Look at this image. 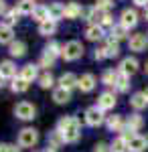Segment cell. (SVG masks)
Instances as JSON below:
<instances>
[{
  "label": "cell",
  "mask_w": 148,
  "mask_h": 152,
  "mask_svg": "<svg viewBox=\"0 0 148 152\" xmlns=\"http://www.w3.org/2000/svg\"><path fill=\"white\" fill-rule=\"evenodd\" d=\"M57 132L63 136V140L69 142V144H73V142L79 140L81 136V124L77 118L73 116H67V118H61L57 124Z\"/></svg>",
  "instance_id": "6da1fadb"
},
{
  "label": "cell",
  "mask_w": 148,
  "mask_h": 152,
  "mask_svg": "<svg viewBox=\"0 0 148 152\" xmlns=\"http://www.w3.org/2000/svg\"><path fill=\"white\" fill-rule=\"evenodd\" d=\"M81 55H83V45H81L79 41H69L61 49V57L65 59V61H77Z\"/></svg>",
  "instance_id": "7a4b0ae2"
},
{
  "label": "cell",
  "mask_w": 148,
  "mask_h": 152,
  "mask_svg": "<svg viewBox=\"0 0 148 152\" xmlns=\"http://www.w3.org/2000/svg\"><path fill=\"white\" fill-rule=\"evenodd\" d=\"M37 142H39V132L34 128H23L18 132V144L23 148H33Z\"/></svg>",
  "instance_id": "3957f363"
},
{
  "label": "cell",
  "mask_w": 148,
  "mask_h": 152,
  "mask_svg": "<svg viewBox=\"0 0 148 152\" xmlns=\"http://www.w3.org/2000/svg\"><path fill=\"white\" fill-rule=\"evenodd\" d=\"M138 12L136 8H124L122 10V14H120V24L124 26V28H134L138 24Z\"/></svg>",
  "instance_id": "277c9868"
},
{
  "label": "cell",
  "mask_w": 148,
  "mask_h": 152,
  "mask_svg": "<svg viewBox=\"0 0 148 152\" xmlns=\"http://www.w3.org/2000/svg\"><path fill=\"white\" fill-rule=\"evenodd\" d=\"M34 105L29 104V102H21V104H16V107H14V116L18 118V120H33L34 118Z\"/></svg>",
  "instance_id": "5b68a950"
},
{
  "label": "cell",
  "mask_w": 148,
  "mask_h": 152,
  "mask_svg": "<svg viewBox=\"0 0 148 152\" xmlns=\"http://www.w3.org/2000/svg\"><path fill=\"white\" fill-rule=\"evenodd\" d=\"M128 45H130V51L142 53V51H146V49H148V35H144V33H136V35L130 37Z\"/></svg>",
  "instance_id": "8992f818"
},
{
  "label": "cell",
  "mask_w": 148,
  "mask_h": 152,
  "mask_svg": "<svg viewBox=\"0 0 148 152\" xmlns=\"http://www.w3.org/2000/svg\"><path fill=\"white\" fill-rule=\"evenodd\" d=\"M103 120H106V118H103V112L97 105H93V107H89V110L85 112V124H87V126H93V128H95V126L103 124Z\"/></svg>",
  "instance_id": "52a82bcc"
},
{
  "label": "cell",
  "mask_w": 148,
  "mask_h": 152,
  "mask_svg": "<svg viewBox=\"0 0 148 152\" xmlns=\"http://www.w3.org/2000/svg\"><path fill=\"white\" fill-rule=\"evenodd\" d=\"M120 73H124V75H134L138 71V59L136 57H126V59H122V63H120Z\"/></svg>",
  "instance_id": "ba28073f"
},
{
  "label": "cell",
  "mask_w": 148,
  "mask_h": 152,
  "mask_svg": "<svg viewBox=\"0 0 148 152\" xmlns=\"http://www.w3.org/2000/svg\"><path fill=\"white\" fill-rule=\"evenodd\" d=\"M77 83H79V77L75 75V73H63L61 77H59V87H63V89H73V87H77Z\"/></svg>",
  "instance_id": "9c48e42d"
},
{
  "label": "cell",
  "mask_w": 148,
  "mask_h": 152,
  "mask_svg": "<svg viewBox=\"0 0 148 152\" xmlns=\"http://www.w3.org/2000/svg\"><path fill=\"white\" fill-rule=\"evenodd\" d=\"M114 105H116V95L112 94V91H103V94L100 95V99H97V107H100L102 112L112 110Z\"/></svg>",
  "instance_id": "30bf717a"
},
{
  "label": "cell",
  "mask_w": 148,
  "mask_h": 152,
  "mask_svg": "<svg viewBox=\"0 0 148 152\" xmlns=\"http://www.w3.org/2000/svg\"><path fill=\"white\" fill-rule=\"evenodd\" d=\"M148 148V140L144 136H134L132 140L128 142V152H144Z\"/></svg>",
  "instance_id": "8fae6325"
},
{
  "label": "cell",
  "mask_w": 148,
  "mask_h": 152,
  "mask_svg": "<svg viewBox=\"0 0 148 152\" xmlns=\"http://www.w3.org/2000/svg\"><path fill=\"white\" fill-rule=\"evenodd\" d=\"M18 75H21L26 83H31V81H34V79H39V67L33 65V63H29V65H24L23 69H21Z\"/></svg>",
  "instance_id": "7c38bea8"
},
{
  "label": "cell",
  "mask_w": 148,
  "mask_h": 152,
  "mask_svg": "<svg viewBox=\"0 0 148 152\" xmlns=\"http://www.w3.org/2000/svg\"><path fill=\"white\" fill-rule=\"evenodd\" d=\"M0 75L4 79H14L16 77V65L12 61H0Z\"/></svg>",
  "instance_id": "4fadbf2b"
},
{
  "label": "cell",
  "mask_w": 148,
  "mask_h": 152,
  "mask_svg": "<svg viewBox=\"0 0 148 152\" xmlns=\"http://www.w3.org/2000/svg\"><path fill=\"white\" fill-rule=\"evenodd\" d=\"M77 87H79L81 91H85V94H87V91H91V89L95 87V77H93L91 73H83V75L79 77Z\"/></svg>",
  "instance_id": "5bb4252c"
},
{
  "label": "cell",
  "mask_w": 148,
  "mask_h": 152,
  "mask_svg": "<svg viewBox=\"0 0 148 152\" xmlns=\"http://www.w3.org/2000/svg\"><path fill=\"white\" fill-rule=\"evenodd\" d=\"M8 53L16 59L24 57V55H26V43H24V41H12L10 47H8Z\"/></svg>",
  "instance_id": "9a60e30c"
},
{
  "label": "cell",
  "mask_w": 148,
  "mask_h": 152,
  "mask_svg": "<svg viewBox=\"0 0 148 152\" xmlns=\"http://www.w3.org/2000/svg\"><path fill=\"white\" fill-rule=\"evenodd\" d=\"M49 18L55 20V23H57L59 18H65V6H63L61 2H53V4L49 6Z\"/></svg>",
  "instance_id": "2e32d148"
},
{
  "label": "cell",
  "mask_w": 148,
  "mask_h": 152,
  "mask_svg": "<svg viewBox=\"0 0 148 152\" xmlns=\"http://www.w3.org/2000/svg\"><path fill=\"white\" fill-rule=\"evenodd\" d=\"M130 105L136 110V112H140V110H144L148 105V97L144 95V91H138V94L132 95V99H130Z\"/></svg>",
  "instance_id": "e0dca14e"
},
{
  "label": "cell",
  "mask_w": 148,
  "mask_h": 152,
  "mask_svg": "<svg viewBox=\"0 0 148 152\" xmlns=\"http://www.w3.org/2000/svg\"><path fill=\"white\" fill-rule=\"evenodd\" d=\"M85 39H87V41H102L103 39V28L100 26V24H91V26H87Z\"/></svg>",
  "instance_id": "ac0fdd59"
},
{
  "label": "cell",
  "mask_w": 148,
  "mask_h": 152,
  "mask_svg": "<svg viewBox=\"0 0 148 152\" xmlns=\"http://www.w3.org/2000/svg\"><path fill=\"white\" fill-rule=\"evenodd\" d=\"M69 99H71V91L69 89H63V87H57L55 91H53V102L59 105H63V104H67Z\"/></svg>",
  "instance_id": "d6986e66"
},
{
  "label": "cell",
  "mask_w": 148,
  "mask_h": 152,
  "mask_svg": "<svg viewBox=\"0 0 148 152\" xmlns=\"http://www.w3.org/2000/svg\"><path fill=\"white\" fill-rule=\"evenodd\" d=\"M81 12H83V8H81L77 2H69L67 6H65V18H69V20H73V18H79Z\"/></svg>",
  "instance_id": "ffe728a7"
},
{
  "label": "cell",
  "mask_w": 148,
  "mask_h": 152,
  "mask_svg": "<svg viewBox=\"0 0 148 152\" xmlns=\"http://www.w3.org/2000/svg\"><path fill=\"white\" fill-rule=\"evenodd\" d=\"M14 41V33H12V26H6L4 23H0V43H8L10 45Z\"/></svg>",
  "instance_id": "44dd1931"
},
{
  "label": "cell",
  "mask_w": 148,
  "mask_h": 152,
  "mask_svg": "<svg viewBox=\"0 0 148 152\" xmlns=\"http://www.w3.org/2000/svg\"><path fill=\"white\" fill-rule=\"evenodd\" d=\"M55 31H57V23L55 20H45V23H41L39 24V33L43 37H49V35H55Z\"/></svg>",
  "instance_id": "7402d4cb"
},
{
  "label": "cell",
  "mask_w": 148,
  "mask_h": 152,
  "mask_svg": "<svg viewBox=\"0 0 148 152\" xmlns=\"http://www.w3.org/2000/svg\"><path fill=\"white\" fill-rule=\"evenodd\" d=\"M142 124H144V120L140 114H132V116L128 118V122H126V128L132 130V132H138V130L142 128Z\"/></svg>",
  "instance_id": "603a6c76"
},
{
  "label": "cell",
  "mask_w": 148,
  "mask_h": 152,
  "mask_svg": "<svg viewBox=\"0 0 148 152\" xmlns=\"http://www.w3.org/2000/svg\"><path fill=\"white\" fill-rule=\"evenodd\" d=\"M108 128L112 130V132H122L124 130V122H122V116H108Z\"/></svg>",
  "instance_id": "cb8c5ba5"
},
{
  "label": "cell",
  "mask_w": 148,
  "mask_h": 152,
  "mask_svg": "<svg viewBox=\"0 0 148 152\" xmlns=\"http://www.w3.org/2000/svg\"><path fill=\"white\" fill-rule=\"evenodd\" d=\"M10 89L14 91V94H24V91L29 89V83L24 81L21 75H16V77L12 79V83H10Z\"/></svg>",
  "instance_id": "d4e9b609"
},
{
  "label": "cell",
  "mask_w": 148,
  "mask_h": 152,
  "mask_svg": "<svg viewBox=\"0 0 148 152\" xmlns=\"http://www.w3.org/2000/svg\"><path fill=\"white\" fill-rule=\"evenodd\" d=\"M118 75H120V71L116 69H106L102 75V83L103 85H116V81H118Z\"/></svg>",
  "instance_id": "484cf974"
},
{
  "label": "cell",
  "mask_w": 148,
  "mask_h": 152,
  "mask_svg": "<svg viewBox=\"0 0 148 152\" xmlns=\"http://www.w3.org/2000/svg\"><path fill=\"white\" fill-rule=\"evenodd\" d=\"M34 8H37V4H34L33 0H21V2H16V10L21 12V14H33Z\"/></svg>",
  "instance_id": "4316f807"
},
{
  "label": "cell",
  "mask_w": 148,
  "mask_h": 152,
  "mask_svg": "<svg viewBox=\"0 0 148 152\" xmlns=\"http://www.w3.org/2000/svg\"><path fill=\"white\" fill-rule=\"evenodd\" d=\"M31 16H33L34 20H39V24L45 23V20H49V6H37Z\"/></svg>",
  "instance_id": "83f0119b"
},
{
  "label": "cell",
  "mask_w": 148,
  "mask_h": 152,
  "mask_svg": "<svg viewBox=\"0 0 148 152\" xmlns=\"http://www.w3.org/2000/svg\"><path fill=\"white\" fill-rule=\"evenodd\" d=\"M103 49H106V55H108V57H118V55H120L118 41H114V39H110V41L103 45Z\"/></svg>",
  "instance_id": "f1b7e54d"
},
{
  "label": "cell",
  "mask_w": 148,
  "mask_h": 152,
  "mask_svg": "<svg viewBox=\"0 0 148 152\" xmlns=\"http://www.w3.org/2000/svg\"><path fill=\"white\" fill-rule=\"evenodd\" d=\"M110 152H128V142L120 136V138H116L112 144H110Z\"/></svg>",
  "instance_id": "f546056e"
},
{
  "label": "cell",
  "mask_w": 148,
  "mask_h": 152,
  "mask_svg": "<svg viewBox=\"0 0 148 152\" xmlns=\"http://www.w3.org/2000/svg\"><path fill=\"white\" fill-rule=\"evenodd\" d=\"M39 85H41L43 89H51V87L55 85V79H53L51 71H47V73H43V75L39 77Z\"/></svg>",
  "instance_id": "4dcf8cb0"
},
{
  "label": "cell",
  "mask_w": 148,
  "mask_h": 152,
  "mask_svg": "<svg viewBox=\"0 0 148 152\" xmlns=\"http://www.w3.org/2000/svg\"><path fill=\"white\" fill-rule=\"evenodd\" d=\"M116 87H118V91L126 94V91L130 89V77L124 75V73H120V75H118V81H116Z\"/></svg>",
  "instance_id": "1f68e13d"
},
{
  "label": "cell",
  "mask_w": 148,
  "mask_h": 152,
  "mask_svg": "<svg viewBox=\"0 0 148 152\" xmlns=\"http://www.w3.org/2000/svg\"><path fill=\"white\" fill-rule=\"evenodd\" d=\"M18 16H21V12L16 10V6H14L12 10H8L6 14H4V24H6V26H12V24H16V23H18Z\"/></svg>",
  "instance_id": "d6a6232c"
},
{
  "label": "cell",
  "mask_w": 148,
  "mask_h": 152,
  "mask_svg": "<svg viewBox=\"0 0 148 152\" xmlns=\"http://www.w3.org/2000/svg\"><path fill=\"white\" fill-rule=\"evenodd\" d=\"M63 142H65V140H63V136L59 134L57 130H55V132H51V136H49V148H51V150L59 148V146H61Z\"/></svg>",
  "instance_id": "836d02e7"
},
{
  "label": "cell",
  "mask_w": 148,
  "mask_h": 152,
  "mask_svg": "<svg viewBox=\"0 0 148 152\" xmlns=\"http://www.w3.org/2000/svg\"><path fill=\"white\" fill-rule=\"evenodd\" d=\"M61 49H63V47L59 45L57 41H51V43H49V45L45 47V53H47V55H51V57H55V59H57L59 55H61Z\"/></svg>",
  "instance_id": "e575fe53"
},
{
  "label": "cell",
  "mask_w": 148,
  "mask_h": 152,
  "mask_svg": "<svg viewBox=\"0 0 148 152\" xmlns=\"http://www.w3.org/2000/svg\"><path fill=\"white\" fill-rule=\"evenodd\" d=\"M126 33H128V28H124L122 24H114V26H112V39H114V41L126 39Z\"/></svg>",
  "instance_id": "d590c367"
},
{
  "label": "cell",
  "mask_w": 148,
  "mask_h": 152,
  "mask_svg": "<svg viewBox=\"0 0 148 152\" xmlns=\"http://www.w3.org/2000/svg\"><path fill=\"white\" fill-rule=\"evenodd\" d=\"M55 65V57H51V55H47V53H43L41 55V61H39V67H45V69H51Z\"/></svg>",
  "instance_id": "8d00e7d4"
},
{
  "label": "cell",
  "mask_w": 148,
  "mask_h": 152,
  "mask_svg": "<svg viewBox=\"0 0 148 152\" xmlns=\"http://www.w3.org/2000/svg\"><path fill=\"white\" fill-rule=\"evenodd\" d=\"M112 6H114L112 0H97V2H95V8H97V10H103V12H110Z\"/></svg>",
  "instance_id": "74e56055"
},
{
  "label": "cell",
  "mask_w": 148,
  "mask_h": 152,
  "mask_svg": "<svg viewBox=\"0 0 148 152\" xmlns=\"http://www.w3.org/2000/svg\"><path fill=\"white\" fill-rule=\"evenodd\" d=\"M134 136H136V132H132V130H128V128L124 126V130H122V138H124L126 142H130Z\"/></svg>",
  "instance_id": "f35d334b"
},
{
  "label": "cell",
  "mask_w": 148,
  "mask_h": 152,
  "mask_svg": "<svg viewBox=\"0 0 148 152\" xmlns=\"http://www.w3.org/2000/svg\"><path fill=\"white\" fill-rule=\"evenodd\" d=\"M0 152H21V148H16L12 144H0Z\"/></svg>",
  "instance_id": "ab89813d"
},
{
  "label": "cell",
  "mask_w": 148,
  "mask_h": 152,
  "mask_svg": "<svg viewBox=\"0 0 148 152\" xmlns=\"http://www.w3.org/2000/svg\"><path fill=\"white\" fill-rule=\"evenodd\" d=\"M93 57L97 59V61H102V59H106L108 55H106V49L100 47V49H95V53H93Z\"/></svg>",
  "instance_id": "60d3db41"
},
{
  "label": "cell",
  "mask_w": 148,
  "mask_h": 152,
  "mask_svg": "<svg viewBox=\"0 0 148 152\" xmlns=\"http://www.w3.org/2000/svg\"><path fill=\"white\" fill-rule=\"evenodd\" d=\"M93 152H110V148H108V144H103V142H100V144H95V148H93Z\"/></svg>",
  "instance_id": "b9f144b4"
},
{
  "label": "cell",
  "mask_w": 148,
  "mask_h": 152,
  "mask_svg": "<svg viewBox=\"0 0 148 152\" xmlns=\"http://www.w3.org/2000/svg\"><path fill=\"white\" fill-rule=\"evenodd\" d=\"M132 2H134L136 6H144V8L148 6V0H132Z\"/></svg>",
  "instance_id": "7bdbcfd3"
},
{
  "label": "cell",
  "mask_w": 148,
  "mask_h": 152,
  "mask_svg": "<svg viewBox=\"0 0 148 152\" xmlns=\"http://www.w3.org/2000/svg\"><path fill=\"white\" fill-rule=\"evenodd\" d=\"M0 14H6V2L0 0Z\"/></svg>",
  "instance_id": "ee69618b"
},
{
  "label": "cell",
  "mask_w": 148,
  "mask_h": 152,
  "mask_svg": "<svg viewBox=\"0 0 148 152\" xmlns=\"http://www.w3.org/2000/svg\"><path fill=\"white\" fill-rule=\"evenodd\" d=\"M144 18H146V20H148V6H146V8H144Z\"/></svg>",
  "instance_id": "f6af8a7d"
},
{
  "label": "cell",
  "mask_w": 148,
  "mask_h": 152,
  "mask_svg": "<svg viewBox=\"0 0 148 152\" xmlns=\"http://www.w3.org/2000/svg\"><path fill=\"white\" fill-rule=\"evenodd\" d=\"M2 85H4V77L0 75V87H2Z\"/></svg>",
  "instance_id": "bcb514c9"
},
{
  "label": "cell",
  "mask_w": 148,
  "mask_h": 152,
  "mask_svg": "<svg viewBox=\"0 0 148 152\" xmlns=\"http://www.w3.org/2000/svg\"><path fill=\"white\" fill-rule=\"evenodd\" d=\"M144 95H146V97H148V89H146V91H144Z\"/></svg>",
  "instance_id": "7dc6e473"
},
{
  "label": "cell",
  "mask_w": 148,
  "mask_h": 152,
  "mask_svg": "<svg viewBox=\"0 0 148 152\" xmlns=\"http://www.w3.org/2000/svg\"><path fill=\"white\" fill-rule=\"evenodd\" d=\"M146 73H148V61H146Z\"/></svg>",
  "instance_id": "c3c4849f"
},
{
  "label": "cell",
  "mask_w": 148,
  "mask_h": 152,
  "mask_svg": "<svg viewBox=\"0 0 148 152\" xmlns=\"http://www.w3.org/2000/svg\"><path fill=\"white\" fill-rule=\"evenodd\" d=\"M47 152H55V150H51V148H49V150H47Z\"/></svg>",
  "instance_id": "681fc988"
}]
</instances>
